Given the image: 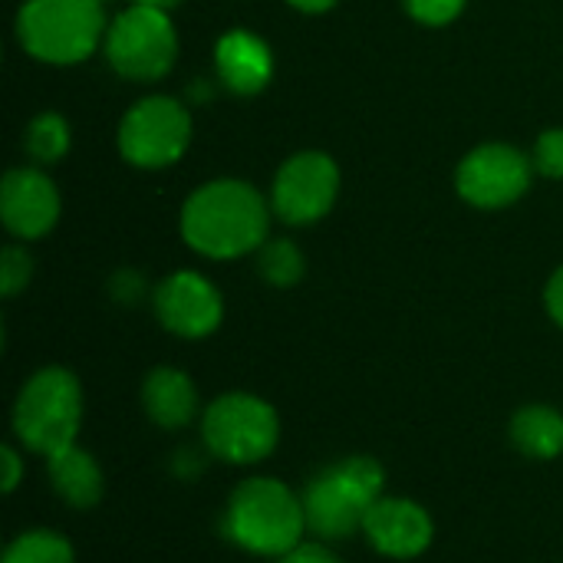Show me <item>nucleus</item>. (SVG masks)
<instances>
[{
	"instance_id": "1",
	"label": "nucleus",
	"mask_w": 563,
	"mask_h": 563,
	"mask_svg": "<svg viewBox=\"0 0 563 563\" xmlns=\"http://www.w3.org/2000/svg\"><path fill=\"white\" fill-rule=\"evenodd\" d=\"M267 205L247 181L221 178L201 185L181 208V234L205 257H241L267 238Z\"/></svg>"
},
{
	"instance_id": "2",
	"label": "nucleus",
	"mask_w": 563,
	"mask_h": 563,
	"mask_svg": "<svg viewBox=\"0 0 563 563\" xmlns=\"http://www.w3.org/2000/svg\"><path fill=\"white\" fill-rule=\"evenodd\" d=\"M307 531L303 498L274 478L244 482L224 511V534L251 554H290Z\"/></svg>"
},
{
	"instance_id": "3",
	"label": "nucleus",
	"mask_w": 563,
	"mask_h": 563,
	"mask_svg": "<svg viewBox=\"0 0 563 563\" xmlns=\"http://www.w3.org/2000/svg\"><path fill=\"white\" fill-rule=\"evenodd\" d=\"M383 468L373 459H346L323 468L303 492L307 531L320 538H350L383 498Z\"/></svg>"
},
{
	"instance_id": "4",
	"label": "nucleus",
	"mask_w": 563,
	"mask_h": 563,
	"mask_svg": "<svg viewBox=\"0 0 563 563\" xmlns=\"http://www.w3.org/2000/svg\"><path fill=\"white\" fill-rule=\"evenodd\" d=\"M16 33L26 53L43 63H79L96 53L106 33L102 0H26Z\"/></svg>"
},
{
	"instance_id": "5",
	"label": "nucleus",
	"mask_w": 563,
	"mask_h": 563,
	"mask_svg": "<svg viewBox=\"0 0 563 563\" xmlns=\"http://www.w3.org/2000/svg\"><path fill=\"white\" fill-rule=\"evenodd\" d=\"M82 419V393L73 373L66 369H40L16 396L13 429L20 442L40 455H56L76 445Z\"/></svg>"
},
{
	"instance_id": "6",
	"label": "nucleus",
	"mask_w": 563,
	"mask_h": 563,
	"mask_svg": "<svg viewBox=\"0 0 563 563\" xmlns=\"http://www.w3.org/2000/svg\"><path fill=\"white\" fill-rule=\"evenodd\" d=\"M178 53V36L165 10L132 3L106 30V56L125 79L152 82L162 79Z\"/></svg>"
},
{
	"instance_id": "7",
	"label": "nucleus",
	"mask_w": 563,
	"mask_h": 563,
	"mask_svg": "<svg viewBox=\"0 0 563 563\" xmlns=\"http://www.w3.org/2000/svg\"><path fill=\"white\" fill-rule=\"evenodd\" d=\"M277 412L247 393H231L211 402L201 422V435L208 449L234 465H251L261 462L274 452L277 445Z\"/></svg>"
},
{
	"instance_id": "8",
	"label": "nucleus",
	"mask_w": 563,
	"mask_h": 563,
	"mask_svg": "<svg viewBox=\"0 0 563 563\" xmlns=\"http://www.w3.org/2000/svg\"><path fill=\"white\" fill-rule=\"evenodd\" d=\"M191 142V115L168 96L142 99L119 129L122 158L139 168H165L185 155Z\"/></svg>"
},
{
	"instance_id": "9",
	"label": "nucleus",
	"mask_w": 563,
	"mask_h": 563,
	"mask_svg": "<svg viewBox=\"0 0 563 563\" xmlns=\"http://www.w3.org/2000/svg\"><path fill=\"white\" fill-rule=\"evenodd\" d=\"M340 191V168L323 152H300L274 178L271 208L287 224H310L320 221Z\"/></svg>"
},
{
	"instance_id": "10",
	"label": "nucleus",
	"mask_w": 563,
	"mask_h": 563,
	"mask_svg": "<svg viewBox=\"0 0 563 563\" xmlns=\"http://www.w3.org/2000/svg\"><path fill=\"white\" fill-rule=\"evenodd\" d=\"M531 185V162L511 145H482L459 165V195L475 208H505Z\"/></svg>"
},
{
	"instance_id": "11",
	"label": "nucleus",
	"mask_w": 563,
	"mask_h": 563,
	"mask_svg": "<svg viewBox=\"0 0 563 563\" xmlns=\"http://www.w3.org/2000/svg\"><path fill=\"white\" fill-rule=\"evenodd\" d=\"M155 313L172 333L198 340V336H208L211 330H218L224 307H221V294L214 290L211 280H205L201 274H191V271H178L158 284Z\"/></svg>"
},
{
	"instance_id": "12",
	"label": "nucleus",
	"mask_w": 563,
	"mask_h": 563,
	"mask_svg": "<svg viewBox=\"0 0 563 563\" xmlns=\"http://www.w3.org/2000/svg\"><path fill=\"white\" fill-rule=\"evenodd\" d=\"M0 218L16 238H43L59 218V195L36 168H16L0 185Z\"/></svg>"
},
{
	"instance_id": "13",
	"label": "nucleus",
	"mask_w": 563,
	"mask_h": 563,
	"mask_svg": "<svg viewBox=\"0 0 563 563\" xmlns=\"http://www.w3.org/2000/svg\"><path fill=\"white\" fill-rule=\"evenodd\" d=\"M373 548L386 558H416L432 544L429 515L406 498H379L363 525Z\"/></svg>"
},
{
	"instance_id": "14",
	"label": "nucleus",
	"mask_w": 563,
	"mask_h": 563,
	"mask_svg": "<svg viewBox=\"0 0 563 563\" xmlns=\"http://www.w3.org/2000/svg\"><path fill=\"white\" fill-rule=\"evenodd\" d=\"M214 66H218L221 82L241 96L261 92L274 73V59H271L267 43L247 30H234V33L221 36V43L214 49Z\"/></svg>"
},
{
	"instance_id": "15",
	"label": "nucleus",
	"mask_w": 563,
	"mask_h": 563,
	"mask_svg": "<svg viewBox=\"0 0 563 563\" xmlns=\"http://www.w3.org/2000/svg\"><path fill=\"white\" fill-rule=\"evenodd\" d=\"M142 399H145L148 419L162 429H181L198 412V393H195L191 379L178 369H168V366L148 373Z\"/></svg>"
},
{
	"instance_id": "16",
	"label": "nucleus",
	"mask_w": 563,
	"mask_h": 563,
	"mask_svg": "<svg viewBox=\"0 0 563 563\" xmlns=\"http://www.w3.org/2000/svg\"><path fill=\"white\" fill-rule=\"evenodd\" d=\"M46 462H49V482H53L56 495L63 501H69L73 508H92L102 498V472L89 452L69 445V449L49 455Z\"/></svg>"
},
{
	"instance_id": "17",
	"label": "nucleus",
	"mask_w": 563,
	"mask_h": 563,
	"mask_svg": "<svg viewBox=\"0 0 563 563\" xmlns=\"http://www.w3.org/2000/svg\"><path fill=\"white\" fill-rule=\"evenodd\" d=\"M511 439L531 459H554L563 452V416L548 406H528L515 416Z\"/></svg>"
},
{
	"instance_id": "18",
	"label": "nucleus",
	"mask_w": 563,
	"mask_h": 563,
	"mask_svg": "<svg viewBox=\"0 0 563 563\" xmlns=\"http://www.w3.org/2000/svg\"><path fill=\"white\" fill-rule=\"evenodd\" d=\"M69 148V129L63 122V115L56 112H43L30 122L26 129V152L33 155V162L40 165H53L66 155Z\"/></svg>"
},
{
	"instance_id": "19",
	"label": "nucleus",
	"mask_w": 563,
	"mask_h": 563,
	"mask_svg": "<svg viewBox=\"0 0 563 563\" xmlns=\"http://www.w3.org/2000/svg\"><path fill=\"white\" fill-rule=\"evenodd\" d=\"M3 563H73V548L53 531H30L7 548Z\"/></svg>"
},
{
	"instance_id": "20",
	"label": "nucleus",
	"mask_w": 563,
	"mask_h": 563,
	"mask_svg": "<svg viewBox=\"0 0 563 563\" xmlns=\"http://www.w3.org/2000/svg\"><path fill=\"white\" fill-rule=\"evenodd\" d=\"M261 274L277 284V287H290L300 280L303 274V254L297 244L290 241H267L261 244Z\"/></svg>"
},
{
	"instance_id": "21",
	"label": "nucleus",
	"mask_w": 563,
	"mask_h": 563,
	"mask_svg": "<svg viewBox=\"0 0 563 563\" xmlns=\"http://www.w3.org/2000/svg\"><path fill=\"white\" fill-rule=\"evenodd\" d=\"M534 168L548 178H563V129H548L534 145Z\"/></svg>"
},
{
	"instance_id": "22",
	"label": "nucleus",
	"mask_w": 563,
	"mask_h": 563,
	"mask_svg": "<svg viewBox=\"0 0 563 563\" xmlns=\"http://www.w3.org/2000/svg\"><path fill=\"white\" fill-rule=\"evenodd\" d=\"M30 271H33V267H30L26 251L7 247V251L0 254V290H3V297H13L20 287H26Z\"/></svg>"
},
{
	"instance_id": "23",
	"label": "nucleus",
	"mask_w": 563,
	"mask_h": 563,
	"mask_svg": "<svg viewBox=\"0 0 563 563\" xmlns=\"http://www.w3.org/2000/svg\"><path fill=\"white\" fill-rule=\"evenodd\" d=\"M462 7H465V0H406V10L419 23H429V26L452 23L462 13Z\"/></svg>"
},
{
	"instance_id": "24",
	"label": "nucleus",
	"mask_w": 563,
	"mask_h": 563,
	"mask_svg": "<svg viewBox=\"0 0 563 563\" xmlns=\"http://www.w3.org/2000/svg\"><path fill=\"white\" fill-rule=\"evenodd\" d=\"M280 563H340V561H336L323 544H303V541H300L290 554H284V558H280Z\"/></svg>"
},
{
	"instance_id": "25",
	"label": "nucleus",
	"mask_w": 563,
	"mask_h": 563,
	"mask_svg": "<svg viewBox=\"0 0 563 563\" xmlns=\"http://www.w3.org/2000/svg\"><path fill=\"white\" fill-rule=\"evenodd\" d=\"M548 310H551V317L563 327V267L551 277V284H548Z\"/></svg>"
},
{
	"instance_id": "26",
	"label": "nucleus",
	"mask_w": 563,
	"mask_h": 563,
	"mask_svg": "<svg viewBox=\"0 0 563 563\" xmlns=\"http://www.w3.org/2000/svg\"><path fill=\"white\" fill-rule=\"evenodd\" d=\"M20 472H23L20 455H16L13 449H3V492H13V488H16Z\"/></svg>"
},
{
	"instance_id": "27",
	"label": "nucleus",
	"mask_w": 563,
	"mask_h": 563,
	"mask_svg": "<svg viewBox=\"0 0 563 563\" xmlns=\"http://www.w3.org/2000/svg\"><path fill=\"white\" fill-rule=\"evenodd\" d=\"M290 7H297V10H307V13H323V10H330L336 0H287Z\"/></svg>"
},
{
	"instance_id": "28",
	"label": "nucleus",
	"mask_w": 563,
	"mask_h": 563,
	"mask_svg": "<svg viewBox=\"0 0 563 563\" xmlns=\"http://www.w3.org/2000/svg\"><path fill=\"white\" fill-rule=\"evenodd\" d=\"M135 3H145V7H155V10H172L175 3H181V0H135Z\"/></svg>"
}]
</instances>
